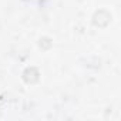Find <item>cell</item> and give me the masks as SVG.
<instances>
[{
    "label": "cell",
    "mask_w": 121,
    "mask_h": 121,
    "mask_svg": "<svg viewBox=\"0 0 121 121\" xmlns=\"http://www.w3.org/2000/svg\"><path fill=\"white\" fill-rule=\"evenodd\" d=\"M39 76H40V73H39V70L36 67H29L23 73V80L27 84H34V83L39 81Z\"/></svg>",
    "instance_id": "2"
},
{
    "label": "cell",
    "mask_w": 121,
    "mask_h": 121,
    "mask_svg": "<svg viewBox=\"0 0 121 121\" xmlns=\"http://www.w3.org/2000/svg\"><path fill=\"white\" fill-rule=\"evenodd\" d=\"M103 13H104V10H98V12L94 14V17H93V23H94V26L105 27V26L108 24V22L111 20V14H110L108 12H105L104 17H103Z\"/></svg>",
    "instance_id": "1"
}]
</instances>
